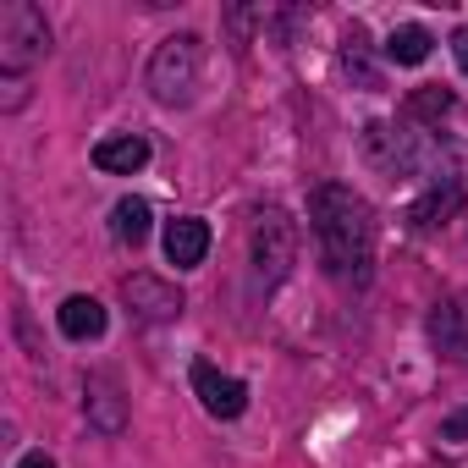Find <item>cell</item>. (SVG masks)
<instances>
[{"label": "cell", "mask_w": 468, "mask_h": 468, "mask_svg": "<svg viewBox=\"0 0 468 468\" xmlns=\"http://www.w3.org/2000/svg\"><path fill=\"white\" fill-rule=\"evenodd\" d=\"M309 231L336 282L364 287L375 276V209L347 182H320L309 193Z\"/></svg>", "instance_id": "1"}, {"label": "cell", "mask_w": 468, "mask_h": 468, "mask_svg": "<svg viewBox=\"0 0 468 468\" xmlns=\"http://www.w3.org/2000/svg\"><path fill=\"white\" fill-rule=\"evenodd\" d=\"M452 56H457V67L468 72V28H457V34H452Z\"/></svg>", "instance_id": "18"}, {"label": "cell", "mask_w": 468, "mask_h": 468, "mask_svg": "<svg viewBox=\"0 0 468 468\" xmlns=\"http://www.w3.org/2000/svg\"><path fill=\"white\" fill-rule=\"evenodd\" d=\"M298 260V220L282 209V204H265L254 215V271L265 287H276Z\"/></svg>", "instance_id": "4"}, {"label": "cell", "mask_w": 468, "mask_h": 468, "mask_svg": "<svg viewBox=\"0 0 468 468\" xmlns=\"http://www.w3.org/2000/svg\"><path fill=\"white\" fill-rule=\"evenodd\" d=\"M94 165H100L105 176H133V171L149 165V138H138V133H111V138L94 144Z\"/></svg>", "instance_id": "11"}, {"label": "cell", "mask_w": 468, "mask_h": 468, "mask_svg": "<svg viewBox=\"0 0 468 468\" xmlns=\"http://www.w3.org/2000/svg\"><path fill=\"white\" fill-rule=\"evenodd\" d=\"M198 72H204V45L198 34H171L154 45L149 56V94L160 105H187L193 89H198Z\"/></svg>", "instance_id": "3"}, {"label": "cell", "mask_w": 468, "mask_h": 468, "mask_svg": "<svg viewBox=\"0 0 468 468\" xmlns=\"http://www.w3.org/2000/svg\"><path fill=\"white\" fill-rule=\"evenodd\" d=\"M452 89H441V83H430V89H413L408 94V122H441V116H452Z\"/></svg>", "instance_id": "15"}, {"label": "cell", "mask_w": 468, "mask_h": 468, "mask_svg": "<svg viewBox=\"0 0 468 468\" xmlns=\"http://www.w3.org/2000/svg\"><path fill=\"white\" fill-rule=\"evenodd\" d=\"M193 391H198V402H204V413L209 419H238L243 408H249V386L243 380H231V375H220L215 364H193Z\"/></svg>", "instance_id": "6"}, {"label": "cell", "mask_w": 468, "mask_h": 468, "mask_svg": "<svg viewBox=\"0 0 468 468\" xmlns=\"http://www.w3.org/2000/svg\"><path fill=\"white\" fill-rule=\"evenodd\" d=\"M17 468H56V457H50V452H28Z\"/></svg>", "instance_id": "19"}, {"label": "cell", "mask_w": 468, "mask_h": 468, "mask_svg": "<svg viewBox=\"0 0 468 468\" xmlns=\"http://www.w3.org/2000/svg\"><path fill=\"white\" fill-rule=\"evenodd\" d=\"M50 56V23L34 0H6L0 6V72L23 78Z\"/></svg>", "instance_id": "2"}, {"label": "cell", "mask_w": 468, "mask_h": 468, "mask_svg": "<svg viewBox=\"0 0 468 468\" xmlns=\"http://www.w3.org/2000/svg\"><path fill=\"white\" fill-rule=\"evenodd\" d=\"M111 231H116V243L138 249V243L149 238V204H144V198H122V204L111 209Z\"/></svg>", "instance_id": "13"}, {"label": "cell", "mask_w": 468, "mask_h": 468, "mask_svg": "<svg viewBox=\"0 0 468 468\" xmlns=\"http://www.w3.org/2000/svg\"><path fill=\"white\" fill-rule=\"evenodd\" d=\"M342 67H347V78H358V89H380V72H375V67H369V56H364V34H358V28L347 34Z\"/></svg>", "instance_id": "16"}, {"label": "cell", "mask_w": 468, "mask_h": 468, "mask_svg": "<svg viewBox=\"0 0 468 468\" xmlns=\"http://www.w3.org/2000/svg\"><path fill=\"white\" fill-rule=\"evenodd\" d=\"M430 34L424 28H391V39H386V61H397V67H419V61H430Z\"/></svg>", "instance_id": "14"}, {"label": "cell", "mask_w": 468, "mask_h": 468, "mask_svg": "<svg viewBox=\"0 0 468 468\" xmlns=\"http://www.w3.org/2000/svg\"><path fill=\"white\" fill-rule=\"evenodd\" d=\"M204 254H209V226L198 215H176L165 226V260L176 271H193V265H204Z\"/></svg>", "instance_id": "10"}, {"label": "cell", "mask_w": 468, "mask_h": 468, "mask_svg": "<svg viewBox=\"0 0 468 468\" xmlns=\"http://www.w3.org/2000/svg\"><path fill=\"white\" fill-rule=\"evenodd\" d=\"M83 413L100 435H122L127 430V402H122V386L111 375H89L83 380Z\"/></svg>", "instance_id": "8"}, {"label": "cell", "mask_w": 468, "mask_h": 468, "mask_svg": "<svg viewBox=\"0 0 468 468\" xmlns=\"http://www.w3.org/2000/svg\"><path fill=\"white\" fill-rule=\"evenodd\" d=\"M122 303H127L138 320H176V314L187 309V298H182L171 282L149 276V271H138V276H127V282H122Z\"/></svg>", "instance_id": "5"}, {"label": "cell", "mask_w": 468, "mask_h": 468, "mask_svg": "<svg viewBox=\"0 0 468 468\" xmlns=\"http://www.w3.org/2000/svg\"><path fill=\"white\" fill-rule=\"evenodd\" d=\"M430 342L441 358L468 364V298H446L430 309Z\"/></svg>", "instance_id": "9"}, {"label": "cell", "mask_w": 468, "mask_h": 468, "mask_svg": "<svg viewBox=\"0 0 468 468\" xmlns=\"http://www.w3.org/2000/svg\"><path fill=\"white\" fill-rule=\"evenodd\" d=\"M441 441H446V446H463V441H468V408H457V413L441 419Z\"/></svg>", "instance_id": "17"}, {"label": "cell", "mask_w": 468, "mask_h": 468, "mask_svg": "<svg viewBox=\"0 0 468 468\" xmlns=\"http://www.w3.org/2000/svg\"><path fill=\"white\" fill-rule=\"evenodd\" d=\"M457 209H463V176H435V182L408 204V226H413V231H430V226H446Z\"/></svg>", "instance_id": "7"}, {"label": "cell", "mask_w": 468, "mask_h": 468, "mask_svg": "<svg viewBox=\"0 0 468 468\" xmlns=\"http://www.w3.org/2000/svg\"><path fill=\"white\" fill-rule=\"evenodd\" d=\"M56 325H61V336H72V342H94V336H105V309H100V298L72 292V298L56 309Z\"/></svg>", "instance_id": "12"}]
</instances>
